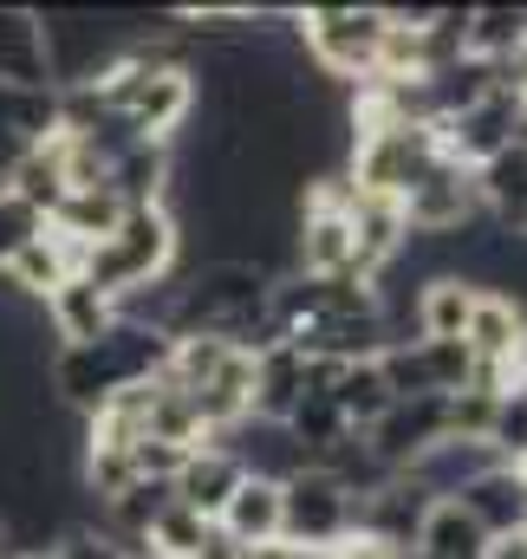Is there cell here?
<instances>
[{
    "instance_id": "277c9868",
    "label": "cell",
    "mask_w": 527,
    "mask_h": 559,
    "mask_svg": "<svg viewBox=\"0 0 527 559\" xmlns=\"http://www.w3.org/2000/svg\"><path fill=\"white\" fill-rule=\"evenodd\" d=\"M359 527V501L346 495V481H332L326 468H300L280 481V540L300 554H332L346 534Z\"/></svg>"
},
{
    "instance_id": "cb8c5ba5",
    "label": "cell",
    "mask_w": 527,
    "mask_h": 559,
    "mask_svg": "<svg viewBox=\"0 0 527 559\" xmlns=\"http://www.w3.org/2000/svg\"><path fill=\"white\" fill-rule=\"evenodd\" d=\"M508 547H515V559H527V527L515 534V540H508Z\"/></svg>"
},
{
    "instance_id": "d6986e66",
    "label": "cell",
    "mask_w": 527,
    "mask_h": 559,
    "mask_svg": "<svg viewBox=\"0 0 527 559\" xmlns=\"http://www.w3.org/2000/svg\"><path fill=\"white\" fill-rule=\"evenodd\" d=\"M469 59L482 66H515L527 59V7H469V39H462Z\"/></svg>"
},
{
    "instance_id": "52a82bcc",
    "label": "cell",
    "mask_w": 527,
    "mask_h": 559,
    "mask_svg": "<svg viewBox=\"0 0 527 559\" xmlns=\"http://www.w3.org/2000/svg\"><path fill=\"white\" fill-rule=\"evenodd\" d=\"M248 481V468H242V455L235 449H222V442H202V449H189V462L176 468V481H169V501L176 508H189V514H202L209 527L222 521V508H229V495Z\"/></svg>"
},
{
    "instance_id": "d4e9b609",
    "label": "cell",
    "mask_w": 527,
    "mask_h": 559,
    "mask_svg": "<svg viewBox=\"0 0 527 559\" xmlns=\"http://www.w3.org/2000/svg\"><path fill=\"white\" fill-rule=\"evenodd\" d=\"M7 554H13V547H7V527H0V559H7Z\"/></svg>"
},
{
    "instance_id": "7c38bea8",
    "label": "cell",
    "mask_w": 527,
    "mask_h": 559,
    "mask_svg": "<svg viewBox=\"0 0 527 559\" xmlns=\"http://www.w3.org/2000/svg\"><path fill=\"white\" fill-rule=\"evenodd\" d=\"M39 312H46V325H52L59 345H92V338H105V332L118 325V306H112L98 286H85L79 274L66 280L59 293H46Z\"/></svg>"
},
{
    "instance_id": "ffe728a7",
    "label": "cell",
    "mask_w": 527,
    "mask_h": 559,
    "mask_svg": "<svg viewBox=\"0 0 527 559\" xmlns=\"http://www.w3.org/2000/svg\"><path fill=\"white\" fill-rule=\"evenodd\" d=\"M332 404H339V417L352 436H365L372 423L391 411V391H385V378H378V358H365V365H346L339 371V384H332Z\"/></svg>"
},
{
    "instance_id": "7402d4cb",
    "label": "cell",
    "mask_w": 527,
    "mask_h": 559,
    "mask_svg": "<svg viewBox=\"0 0 527 559\" xmlns=\"http://www.w3.org/2000/svg\"><path fill=\"white\" fill-rule=\"evenodd\" d=\"M46 559H131V554H125L105 527H66V534H59V547H52Z\"/></svg>"
},
{
    "instance_id": "5b68a950",
    "label": "cell",
    "mask_w": 527,
    "mask_h": 559,
    "mask_svg": "<svg viewBox=\"0 0 527 559\" xmlns=\"http://www.w3.org/2000/svg\"><path fill=\"white\" fill-rule=\"evenodd\" d=\"M482 215V202H476V169H462V163H436L410 195H403V228L410 235H456V228H469Z\"/></svg>"
},
{
    "instance_id": "7a4b0ae2",
    "label": "cell",
    "mask_w": 527,
    "mask_h": 559,
    "mask_svg": "<svg viewBox=\"0 0 527 559\" xmlns=\"http://www.w3.org/2000/svg\"><path fill=\"white\" fill-rule=\"evenodd\" d=\"M293 33L306 46V59L326 79H352L365 85L378 72V46H385V7H300Z\"/></svg>"
},
{
    "instance_id": "30bf717a",
    "label": "cell",
    "mask_w": 527,
    "mask_h": 559,
    "mask_svg": "<svg viewBox=\"0 0 527 559\" xmlns=\"http://www.w3.org/2000/svg\"><path fill=\"white\" fill-rule=\"evenodd\" d=\"M456 501H462V514H469V521H476L489 540H515V534L527 527L522 468H508V462H502V468H489V475H476V481H469Z\"/></svg>"
},
{
    "instance_id": "6da1fadb",
    "label": "cell",
    "mask_w": 527,
    "mask_h": 559,
    "mask_svg": "<svg viewBox=\"0 0 527 559\" xmlns=\"http://www.w3.org/2000/svg\"><path fill=\"white\" fill-rule=\"evenodd\" d=\"M176 248H183V222L169 209H125V222L98 248H85L79 280L98 286L118 306L125 293H143V286H156V280L169 274L176 267Z\"/></svg>"
},
{
    "instance_id": "9a60e30c",
    "label": "cell",
    "mask_w": 527,
    "mask_h": 559,
    "mask_svg": "<svg viewBox=\"0 0 527 559\" xmlns=\"http://www.w3.org/2000/svg\"><path fill=\"white\" fill-rule=\"evenodd\" d=\"M242 554H255V547H273L280 540V481H261V475H248L235 495H229V508H222V521H215Z\"/></svg>"
},
{
    "instance_id": "ac0fdd59",
    "label": "cell",
    "mask_w": 527,
    "mask_h": 559,
    "mask_svg": "<svg viewBox=\"0 0 527 559\" xmlns=\"http://www.w3.org/2000/svg\"><path fill=\"white\" fill-rule=\"evenodd\" d=\"M410 312H417V338H430V345L462 338V325H469V312H476V286L456 280V274L423 280L417 299H410Z\"/></svg>"
},
{
    "instance_id": "9c48e42d",
    "label": "cell",
    "mask_w": 527,
    "mask_h": 559,
    "mask_svg": "<svg viewBox=\"0 0 527 559\" xmlns=\"http://www.w3.org/2000/svg\"><path fill=\"white\" fill-rule=\"evenodd\" d=\"M0 85L7 92H52L39 7H0Z\"/></svg>"
},
{
    "instance_id": "5bb4252c",
    "label": "cell",
    "mask_w": 527,
    "mask_h": 559,
    "mask_svg": "<svg viewBox=\"0 0 527 559\" xmlns=\"http://www.w3.org/2000/svg\"><path fill=\"white\" fill-rule=\"evenodd\" d=\"M79 267H85V248H72L66 235H52V228H46L39 241H26V248L7 261V274H0V280H7L13 293H26V299H46V293H59L66 280L79 274Z\"/></svg>"
},
{
    "instance_id": "8fae6325",
    "label": "cell",
    "mask_w": 527,
    "mask_h": 559,
    "mask_svg": "<svg viewBox=\"0 0 527 559\" xmlns=\"http://www.w3.org/2000/svg\"><path fill=\"white\" fill-rule=\"evenodd\" d=\"M423 508H430V495H423L417 481L391 475L378 495L359 501V527H352V534H372V540H385L397 554H410V547H417V527H423Z\"/></svg>"
},
{
    "instance_id": "83f0119b",
    "label": "cell",
    "mask_w": 527,
    "mask_h": 559,
    "mask_svg": "<svg viewBox=\"0 0 527 559\" xmlns=\"http://www.w3.org/2000/svg\"><path fill=\"white\" fill-rule=\"evenodd\" d=\"M403 559H417V554H403Z\"/></svg>"
},
{
    "instance_id": "2e32d148",
    "label": "cell",
    "mask_w": 527,
    "mask_h": 559,
    "mask_svg": "<svg viewBox=\"0 0 527 559\" xmlns=\"http://www.w3.org/2000/svg\"><path fill=\"white\" fill-rule=\"evenodd\" d=\"M306 397V358L293 345L255 352V423H286Z\"/></svg>"
},
{
    "instance_id": "484cf974",
    "label": "cell",
    "mask_w": 527,
    "mask_h": 559,
    "mask_svg": "<svg viewBox=\"0 0 527 559\" xmlns=\"http://www.w3.org/2000/svg\"><path fill=\"white\" fill-rule=\"evenodd\" d=\"M515 468H522V495H527V462H515Z\"/></svg>"
},
{
    "instance_id": "e0dca14e",
    "label": "cell",
    "mask_w": 527,
    "mask_h": 559,
    "mask_svg": "<svg viewBox=\"0 0 527 559\" xmlns=\"http://www.w3.org/2000/svg\"><path fill=\"white\" fill-rule=\"evenodd\" d=\"M489 534L462 514V501H430L423 508V527H417V559H489Z\"/></svg>"
},
{
    "instance_id": "4fadbf2b",
    "label": "cell",
    "mask_w": 527,
    "mask_h": 559,
    "mask_svg": "<svg viewBox=\"0 0 527 559\" xmlns=\"http://www.w3.org/2000/svg\"><path fill=\"white\" fill-rule=\"evenodd\" d=\"M476 202L502 235H522L527 222V143H508L502 156H489L476 169Z\"/></svg>"
},
{
    "instance_id": "4316f807",
    "label": "cell",
    "mask_w": 527,
    "mask_h": 559,
    "mask_svg": "<svg viewBox=\"0 0 527 559\" xmlns=\"http://www.w3.org/2000/svg\"><path fill=\"white\" fill-rule=\"evenodd\" d=\"M522 371H527V345H522Z\"/></svg>"
},
{
    "instance_id": "603a6c76",
    "label": "cell",
    "mask_w": 527,
    "mask_h": 559,
    "mask_svg": "<svg viewBox=\"0 0 527 559\" xmlns=\"http://www.w3.org/2000/svg\"><path fill=\"white\" fill-rule=\"evenodd\" d=\"M332 559H403V554L385 547V540H372V534H346V540L332 547Z\"/></svg>"
},
{
    "instance_id": "ba28073f",
    "label": "cell",
    "mask_w": 527,
    "mask_h": 559,
    "mask_svg": "<svg viewBox=\"0 0 527 559\" xmlns=\"http://www.w3.org/2000/svg\"><path fill=\"white\" fill-rule=\"evenodd\" d=\"M462 345H469L476 365L515 371V365H522V345H527V312L515 299H502V293H476V312H469V325H462Z\"/></svg>"
},
{
    "instance_id": "8992f818",
    "label": "cell",
    "mask_w": 527,
    "mask_h": 559,
    "mask_svg": "<svg viewBox=\"0 0 527 559\" xmlns=\"http://www.w3.org/2000/svg\"><path fill=\"white\" fill-rule=\"evenodd\" d=\"M449 436V423H443V397H410V404H391L385 417L365 429V449L391 468V475H403L423 449H436Z\"/></svg>"
},
{
    "instance_id": "3957f363",
    "label": "cell",
    "mask_w": 527,
    "mask_h": 559,
    "mask_svg": "<svg viewBox=\"0 0 527 559\" xmlns=\"http://www.w3.org/2000/svg\"><path fill=\"white\" fill-rule=\"evenodd\" d=\"M436 163H443L436 124H378V131H359L352 138V176H346V189L403 202Z\"/></svg>"
},
{
    "instance_id": "44dd1931",
    "label": "cell",
    "mask_w": 527,
    "mask_h": 559,
    "mask_svg": "<svg viewBox=\"0 0 527 559\" xmlns=\"http://www.w3.org/2000/svg\"><path fill=\"white\" fill-rule=\"evenodd\" d=\"M46 235V215H33L13 189H0V274H7V261L26 248V241H39Z\"/></svg>"
}]
</instances>
